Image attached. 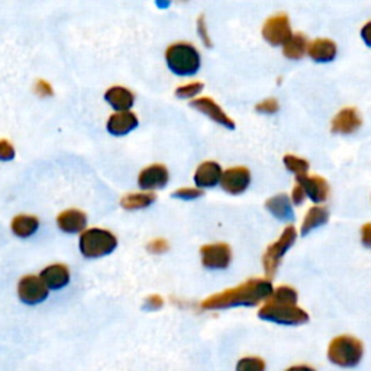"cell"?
<instances>
[{
	"instance_id": "d6a6232c",
	"label": "cell",
	"mask_w": 371,
	"mask_h": 371,
	"mask_svg": "<svg viewBox=\"0 0 371 371\" xmlns=\"http://www.w3.org/2000/svg\"><path fill=\"white\" fill-rule=\"evenodd\" d=\"M164 305V301L161 296H157V294H153L150 296V298H146L145 303H144V309L146 311H157L160 308H163Z\"/></svg>"
},
{
	"instance_id": "484cf974",
	"label": "cell",
	"mask_w": 371,
	"mask_h": 371,
	"mask_svg": "<svg viewBox=\"0 0 371 371\" xmlns=\"http://www.w3.org/2000/svg\"><path fill=\"white\" fill-rule=\"evenodd\" d=\"M284 166L289 171L294 173L296 177H301V176H306L308 170H309V163L303 158H299L296 156H286L284 157Z\"/></svg>"
},
{
	"instance_id": "9c48e42d",
	"label": "cell",
	"mask_w": 371,
	"mask_h": 371,
	"mask_svg": "<svg viewBox=\"0 0 371 371\" xmlns=\"http://www.w3.org/2000/svg\"><path fill=\"white\" fill-rule=\"evenodd\" d=\"M200 255H202V263L206 269L222 270L230 266L232 252L228 244L219 242V244L203 245L200 248Z\"/></svg>"
},
{
	"instance_id": "f35d334b",
	"label": "cell",
	"mask_w": 371,
	"mask_h": 371,
	"mask_svg": "<svg viewBox=\"0 0 371 371\" xmlns=\"http://www.w3.org/2000/svg\"><path fill=\"white\" fill-rule=\"evenodd\" d=\"M361 36H362L364 43H365L368 47H371V22H367V23L362 26V29H361Z\"/></svg>"
},
{
	"instance_id": "9a60e30c",
	"label": "cell",
	"mask_w": 371,
	"mask_h": 371,
	"mask_svg": "<svg viewBox=\"0 0 371 371\" xmlns=\"http://www.w3.org/2000/svg\"><path fill=\"white\" fill-rule=\"evenodd\" d=\"M86 224H87V216L85 212H82L79 209H68V210L60 213L57 217L58 228L67 234L83 231Z\"/></svg>"
},
{
	"instance_id": "f546056e",
	"label": "cell",
	"mask_w": 371,
	"mask_h": 371,
	"mask_svg": "<svg viewBox=\"0 0 371 371\" xmlns=\"http://www.w3.org/2000/svg\"><path fill=\"white\" fill-rule=\"evenodd\" d=\"M203 196V190L202 189H192V188H183L178 189L176 192H173V198L177 199H184V200H190V199H198Z\"/></svg>"
},
{
	"instance_id": "7402d4cb",
	"label": "cell",
	"mask_w": 371,
	"mask_h": 371,
	"mask_svg": "<svg viewBox=\"0 0 371 371\" xmlns=\"http://www.w3.org/2000/svg\"><path fill=\"white\" fill-rule=\"evenodd\" d=\"M38 227H40L38 217H35L32 215H19L14 217L11 225L14 234L19 238H28L33 235L36 230H38Z\"/></svg>"
},
{
	"instance_id": "ac0fdd59",
	"label": "cell",
	"mask_w": 371,
	"mask_h": 371,
	"mask_svg": "<svg viewBox=\"0 0 371 371\" xmlns=\"http://www.w3.org/2000/svg\"><path fill=\"white\" fill-rule=\"evenodd\" d=\"M40 277H41V280L45 283V286L48 289L57 290V289H61V287L68 284V281H70V271L63 264H53V266L45 267L41 271Z\"/></svg>"
},
{
	"instance_id": "5bb4252c",
	"label": "cell",
	"mask_w": 371,
	"mask_h": 371,
	"mask_svg": "<svg viewBox=\"0 0 371 371\" xmlns=\"http://www.w3.org/2000/svg\"><path fill=\"white\" fill-rule=\"evenodd\" d=\"M298 180V184H301L305 193L316 203L326 200L328 195H329V186L326 183L325 178L319 177V176H301L296 177Z\"/></svg>"
},
{
	"instance_id": "4dcf8cb0",
	"label": "cell",
	"mask_w": 371,
	"mask_h": 371,
	"mask_svg": "<svg viewBox=\"0 0 371 371\" xmlns=\"http://www.w3.org/2000/svg\"><path fill=\"white\" fill-rule=\"evenodd\" d=\"M255 110L262 114H276L279 110V102L276 99H267L262 103H258L255 106Z\"/></svg>"
},
{
	"instance_id": "1f68e13d",
	"label": "cell",
	"mask_w": 371,
	"mask_h": 371,
	"mask_svg": "<svg viewBox=\"0 0 371 371\" xmlns=\"http://www.w3.org/2000/svg\"><path fill=\"white\" fill-rule=\"evenodd\" d=\"M15 158V148L6 139L0 141V161H11Z\"/></svg>"
},
{
	"instance_id": "836d02e7",
	"label": "cell",
	"mask_w": 371,
	"mask_h": 371,
	"mask_svg": "<svg viewBox=\"0 0 371 371\" xmlns=\"http://www.w3.org/2000/svg\"><path fill=\"white\" fill-rule=\"evenodd\" d=\"M168 249V242L166 240H154L150 244H148V251L153 252V254H161L166 252Z\"/></svg>"
},
{
	"instance_id": "44dd1931",
	"label": "cell",
	"mask_w": 371,
	"mask_h": 371,
	"mask_svg": "<svg viewBox=\"0 0 371 371\" xmlns=\"http://www.w3.org/2000/svg\"><path fill=\"white\" fill-rule=\"evenodd\" d=\"M266 208L280 220H291L294 217L290 198L286 193L270 198L266 202Z\"/></svg>"
},
{
	"instance_id": "e0dca14e",
	"label": "cell",
	"mask_w": 371,
	"mask_h": 371,
	"mask_svg": "<svg viewBox=\"0 0 371 371\" xmlns=\"http://www.w3.org/2000/svg\"><path fill=\"white\" fill-rule=\"evenodd\" d=\"M106 127L112 135H127L138 127V118L132 112H118L109 118Z\"/></svg>"
},
{
	"instance_id": "ab89813d",
	"label": "cell",
	"mask_w": 371,
	"mask_h": 371,
	"mask_svg": "<svg viewBox=\"0 0 371 371\" xmlns=\"http://www.w3.org/2000/svg\"><path fill=\"white\" fill-rule=\"evenodd\" d=\"M287 371H315V370L311 368V367H308V365H296V367L289 368Z\"/></svg>"
},
{
	"instance_id": "8fae6325",
	"label": "cell",
	"mask_w": 371,
	"mask_h": 371,
	"mask_svg": "<svg viewBox=\"0 0 371 371\" xmlns=\"http://www.w3.org/2000/svg\"><path fill=\"white\" fill-rule=\"evenodd\" d=\"M190 106L195 107L199 112L209 117L212 121L227 127L228 129L235 128V122L220 109V106L210 97H199L190 102Z\"/></svg>"
},
{
	"instance_id": "d4e9b609",
	"label": "cell",
	"mask_w": 371,
	"mask_h": 371,
	"mask_svg": "<svg viewBox=\"0 0 371 371\" xmlns=\"http://www.w3.org/2000/svg\"><path fill=\"white\" fill-rule=\"evenodd\" d=\"M157 196L153 192H142V193H131L121 199V205L124 209L134 210L151 206L156 202Z\"/></svg>"
},
{
	"instance_id": "d6986e66",
	"label": "cell",
	"mask_w": 371,
	"mask_h": 371,
	"mask_svg": "<svg viewBox=\"0 0 371 371\" xmlns=\"http://www.w3.org/2000/svg\"><path fill=\"white\" fill-rule=\"evenodd\" d=\"M104 99L107 103H110L118 112H128V109L134 104V95L131 90L122 86H114L110 87L104 93Z\"/></svg>"
},
{
	"instance_id": "f1b7e54d",
	"label": "cell",
	"mask_w": 371,
	"mask_h": 371,
	"mask_svg": "<svg viewBox=\"0 0 371 371\" xmlns=\"http://www.w3.org/2000/svg\"><path fill=\"white\" fill-rule=\"evenodd\" d=\"M202 90H203V85L200 82H193V83H189V85H184L181 87H177L176 96L180 97V99H189V97L196 96Z\"/></svg>"
},
{
	"instance_id": "e575fe53",
	"label": "cell",
	"mask_w": 371,
	"mask_h": 371,
	"mask_svg": "<svg viewBox=\"0 0 371 371\" xmlns=\"http://www.w3.org/2000/svg\"><path fill=\"white\" fill-rule=\"evenodd\" d=\"M305 196H306V193H305L302 186L296 184L294 188H293V192H291V202L294 205H302L303 200H305Z\"/></svg>"
},
{
	"instance_id": "ba28073f",
	"label": "cell",
	"mask_w": 371,
	"mask_h": 371,
	"mask_svg": "<svg viewBox=\"0 0 371 371\" xmlns=\"http://www.w3.org/2000/svg\"><path fill=\"white\" fill-rule=\"evenodd\" d=\"M263 36L271 45H284L291 38V28L287 15L279 14L267 19L263 26Z\"/></svg>"
},
{
	"instance_id": "83f0119b",
	"label": "cell",
	"mask_w": 371,
	"mask_h": 371,
	"mask_svg": "<svg viewBox=\"0 0 371 371\" xmlns=\"http://www.w3.org/2000/svg\"><path fill=\"white\" fill-rule=\"evenodd\" d=\"M237 371H266V364L262 358L247 357L240 360L237 365Z\"/></svg>"
},
{
	"instance_id": "8992f818",
	"label": "cell",
	"mask_w": 371,
	"mask_h": 371,
	"mask_svg": "<svg viewBox=\"0 0 371 371\" xmlns=\"http://www.w3.org/2000/svg\"><path fill=\"white\" fill-rule=\"evenodd\" d=\"M296 237H298V232H296V228L293 225H290L283 231L281 237L267 248L263 257V264L269 277L274 276L283 255L294 244Z\"/></svg>"
},
{
	"instance_id": "7a4b0ae2",
	"label": "cell",
	"mask_w": 371,
	"mask_h": 371,
	"mask_svg": "<svg viewBox=\"0 0 371 371\" xmlns=\"http://www.w3.org/2000/svg\"><path fill=\"white\" fill-rule=\"evenodd\" d=\"M166 61L168 68L177 76H192L200 67L198 50L188 43H177L167 48Z\"/></svg>"
},
{
	"instance_id": "277c9868",
	"label": "cell",
	"mask_w": 371,
	"mask_h": 371,
	"mask_svg": "<svg viewBox=\"0 0 371 371\" xmlns=\"http://www.w3.org/2000/svg\"><path fill=\"white\" fill-rule=\"evenodd\" d=\"M79 245L83 255L87 258H97L112 252L118 245V240L106 230L93 228L82 234Z\"/></svg>"
},
{
	"instance_id": "cb8c5ba5",
	"label": "cell",
	"mask_w": 371,
	"mask_h": 371,
	"mask_svg": "<svg viewBox=\"0 0 371 371\" xmlns=\"http://www.w3.org/2000/svg\"><path fill=\"white\" fill-rule=\"evenodd\" d=\"M306 50H308L306 36L303 33H294V35H291V38L284 44L283 54L287 58L299 60L301 57H303Z\"/></svg>"
},
{
	"instance_id": "ffe728a7",
	"label": "cell",
	"mask_w": 371,
	"mask_h": 371,
	"mask_svg": "<svg viewBox=\"0 0 371 371\" xmlns=\"http://www.w3.org/2000/svg\"><path fill=\"white\" fill-rule=\"evenodd\" d=\"M308 53L312 60H315L318 63H328L335 58L337 45L330 40L319 38L308 45Z\"/></svg>"
},
{
	"instance_id": "6da1fadb",
	"label": "cell",
	"mask_w": 371,
	"mask_h": 371,
	"mask_svg": "<svg viewBox=\"0 0 371 371\" xmlns=\"http://www.w3.org/2000/svg\"><path fill=\"white\" fill-rule=\"evenodd\" d=\"M273 291L274 290L270 280L249 279L234 289L212 294L210 298L203 301L202 308L208 311H215L228 309L234 306H255L259 302L270 299Z\"/></svg>"
},
{
	"instance_id": "30bf717a",
	"label": "cell",
	"mask_w": 371,
	"mask_h": 371,
	"mask_svg": "<svg viewBox=\"0 0 371 371\" xmlns=\"http://www.w3.org/2000/svg\"><path fill=\"white\" fill-rule=\"evenodd\" d=\"M251 181V173L245 167H232L222 174V189L231 195H241L247 190Z\"/></svg>"
},
{
	"instance_id": "5b68a950",
	"label": "cell",
	"mask_w": 371,
	"mask_h": 371,
	"mask_svg": "<svg viewBox=\"0 0 371 371\" xmlns=\"http://www.w3.org/2000/svg\"><path fill=\"white\" fill-rule=\"evenodd\" d=\"M328 357L340 367H355L362 358V344L354 337H338L330 343Z\"/></svg>"
},
{
	"instance_id": "74e56055",
	"label": "cell",
	"mask_w": 371,
	"mask_h": 371,
	"mask_svg": "<svg viewBox=\"0 0 371 371\" xmlns=\"http://www.w3.org/2000/svg\"><path fill=\"white\" fill-rule=\"evenodd\" d=\"M361 241L365 247L371 248V224H365L361 230Z\"/></svg>"
},
{
	"instance_id": "7c38bea8",
	"label": "cell",
	"mask_w": 371,
	"mask_h": 371,
	"mask_svg": "<svg viewBox=\"0 0 371 371\" xmlns=\"http://www.w3.org/2000/svg\"><path fill=\"white\" fill-rule=\"evenodd\" d=\"M168 181V170L163 164H153L139 173L138 184L144 190L161 189Z\"/></svg>"
},
{
	"instance_id": "d590c367",
	"label": "cell",
	"mask_w": 371,
	"mask_h": 371,
	"mask_svg": "<svg viewBox=\"0 0 371 371\" xmlns=\"http://www.w3.org/2000/svg\"><path fill=\"white\" fill-rule=\"evenodd\" d=\"M35 92L40 96H51L53 95V87L45 82V80H38L35 85Z\"/></svg>"
},
{
	"instance_id": "8d00e7d4",
	"label": "cell",
	"mask_w": 371,
	"mask_h": 371,
	"mask_svg": "<svg viewBox=\"0 0 371 371\" xmlns=\"http://www.w3.org/2000/svg\"><path fill=\"white\" fill-rule=\"evenodd\" d=\"M198 28H199V33H200V38H202V41H203V43H205L208 47H210V45H212V43H210V40H209V35H208V31H206L205 16H200V18H199Z\"/></svg>"
},
{
	"instance_id": "52a82bcc",
	"label": "cell",
	"mask_w": 371,
	"mask_h": 371,
	"mask_svg": "<svg viewBox=\"0 0 371 371\" xmlns=\"http://www.w3.org/2000/svg\"><path fill=\"white\" fill-rule=\"evenodd\" d=\"M18 296L26 305H38L48 298V287L38 276H25L18 284Z\"/></svg>"
},
{
	"instance_id": "4316f807",
	"label": "cell",
	"mask_w": 371,
	"mask_h": 371,
	"mask_svg": "<svg viewBox=\"0 0 371 371\" xmlns=\"http://www.w3.org/2000/svg\"><path fill=\"white\" fill-rule=\"evenodd\" d=\"M270 299H273L276 302L296 305L298 303V293H296V290L290 286H280L273 291Z\"/></svg>"
},
{
	"instance_id": "2e32d148",
	"label": "cell",
	"mask_w": 371,
	"mask_h": 371,
	"mask_svg": "<svg viewBox=\"0 0 371 371\" xmlns=\"http://www.w3.org/2000/svg\"><path fill=\"white\" fill-rule=\"evenodd\" d=\"M222 168L215 161L202 163L195 173V183L198 188H213L222 178Z\"/></svg>"
},
{
	"instance_id": "603a6c76",
	"label": "cell",
	"mask_w": 371,
	"mask_h": 371,
	"mask_svg": "<svg viewBox=\"0 0 371 371\" xmlns=\"http://www.w3.org/2000/svg\"><path fill=\"white\" fill-rule=\"evenodd\" d=\"M329 219V212L322 208V206H313L308 210L305 219H303V224L301 228L302 235H308L311 231H313L318 227L325 225Z\"/></svg>"
},
{
	"instance_id": "3957f363",
	"label": "cell",
	"mask_w": 371,
	"mask_h": 371,
	"mask_svg": "<svg viewBox=\"0 0 371 371\" xmlns=\"http://www.w3.org/2000/svg\"><path fill=\"white\" fill-rule=\"evenodd\" d=\"M258 316L281 325H302L309 321V315L298 305L276 302L273 299H269V302L259 309Z\"/></svg>"
},
{
	"instance_id": "4fadbf2b",
	"label": "cell",
	"mask_w": 371,
	"mask_h": 371,
	"mask_svg": "<svg viewBox=\"0 0 371 371\" xmlns=\"http://www.w3.org/2000/svg\"><path fill=\"white\" fill-rule=\"evenodd\" d=\"M361 127V117L355 107H344L332 121V132L335 134H353Z\"/></svg>"
}]
</instances>
